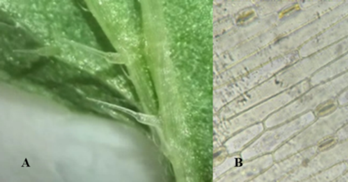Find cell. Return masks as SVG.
<instances>
[{
  "label": "cell",
  "mask_w": 348,
  "mask_h": 182,
  "mask_svg": "<svg viewBox=\"0 0 348 182\" xmlns=\"http://www.w3.org/2000/svg\"><path fill=\"white\" fill-rule=\"evenodd\" d=\"M339 106L337 99H329L318 104L314 109V113L316 117H324L337 110Z\"/></svg>",
  "instance_id": "6da1fadb"
},
{
  "label": "cell",
  "mask_w": 348,
  "mask_h": 182,
  "mask_svg": "<svg viewBox=\"0 0 348 182\" xmlns=\"http://www.w3.org/2000/svg\"><path fill=\"white\" fill-rule=\"evenodd\" d=\"M337 100L339 106H348V88L338 97Z\"/></svg>",
  "instance_id": "7a4b0ae2"
},
{
  "label": "cell",
  "mask_w": 348,
  "mask_h": 182,
  "mask_svg": "<svg viewBox=\"0 0 348 182\" xmlns=\"http://www.w3.org/2000/svg\"><path fill=\"white\" fill-rule=\"evenodd\" d=\"M112 81L113 82H114V84L115 85V86H116L117 88L121 91V92H122L123 94L125 95V96H126L127 98H129L128 94H129V92L128 91V89L126 88V86H125L124 84L121 82L120 80H114Z\"/></svg>",
  "instance_id": "3957f363"
}]
</instances>
